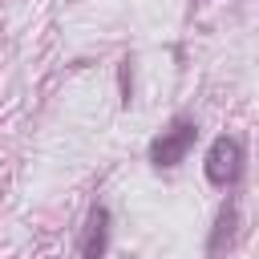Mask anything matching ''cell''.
Listing matches in <instances>:
<instances>
[{"label":"cell","mask_w":259,"mask_h":259,"mask_svg":"<svg viewBox=\"0 0 259 259\" xmlns=\"http://www.w3.org/2000/svg\"><path fill=\"white\" fill-rule=\"evenodd\" d=\"M194 138H198V121H194V117H174V121L150 142V166H158V170L178 166V162L190 154Z\"/></svg>","instance_id":"1"},{"label":"cell","mask_w":259,"mask_h":259,"mask_svg":"<svg viewBox=\"0 0 259 259\" xmlns=\"http://www.w3.org/2000/svg\"><path fill=\"white\" fill-rule=\"evenodd\" d=\"M243 174V142L231 134H219L206 150V178L214 186H235Z\"/></svg>","instance_id":"2"},{"label":"cell","mask_w":259,"mask_h":259,"mask_svg":"<svg viewBox=\"0 0 259 259\" xmlns=\"http://www.w3.org/2000/svg\"><path fill=\"white\" fill-rule=\"evenodd\" d=\"M81 259H105L109 251V206H93L85 214V227H81Z\"/></svg>","instance_id":"3"},{"label":"cell","mask_w":259,"mask_h":259,"mask_svg":"<svg viewBox=\"0 0 259 259\" xmlns=\"http://www.w3.org/2000/svg\"><path fill=\"white\" fill-rule=\"evenodd\" d=\"M235 227H239V206L231 198V202H223V210L214 219V231H210V243H206V259H219L223 255V247L235 239Z\"/></svg>","instance_id":"4"}]
</instances>
